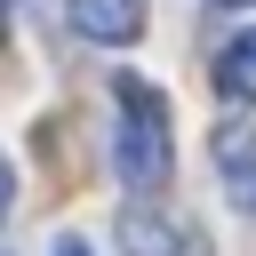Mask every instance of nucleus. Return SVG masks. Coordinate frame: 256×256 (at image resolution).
<instances>
[{
	"instance_id": "f257e3e1",
	"label": "nucleus",
	"mask_w": 256,
	"mask_h": 256,
	"mask_svg": "<svg viewBox=\"0 0 256 256\" xmlns=\"http://www.w3.org/2000/svg\"><path fill=\"white\" fill-rule=\"evenodd\" d=\"M112 104H120V128H112V168H120V184L144 192V200L168 192V176H176V136H168L160 88L136 80V72H120V80H112Z\"/></svg>"
},
{
	"instance_id": "f03ea898",
	"label": "nucleus",
	"mask_w": 256,
	"mask_h": 256,
	"mask_svg": "<svg viewBox=\"0 0 256 256\" xmlns=\"http://www.w3.org/2000/svg\"><path fill=\"white\" fill-rule=\"evenodd\" d=\"M112 240H120V256H208V232H200V224H184V216H168L160 200L120 208Z\"/></svg>"
},
{
	"instance_id": "7ed1b4c3",
	"label": "nucleus",
	"mask_w": 256,
	"mask_h": 256,
	"mask_svg": "<svg viewBox=\"0 0 256 256\" xmlns=\"http://www.w3.org/2000/svg\"><path fill=\"white\" fill-rule=\"evenodd\" d=\"M64 16H72V32L96 40V48H128V40L144 32V0H64Z\"/></svg>"
},
{
	"instance_id": "20e7f679",
	"label": "nucleus",
	"mask_w": 256,
	"mask_h": 256,
	"mask_svg": "<svg viewBox=\"0 0 256 256\" xmlns=\"http://www.w3.org/2000/svg\"><path fill=\"white\" fill-rule=\"evenodd\" d=\"M216 176H224V192L256 216V120H240V128H216Z\"/></svg>"
},
{
	"instance_id": "39448f33",
	"label": "nucleus",
	"mask_w": 256,
	"mask_h": 256,
	"mask_svg": "<svg viewBox=\"0 0 256 256\" xmlns=\"http://www.w3.org/2000/svg\"><path fill=\"white\" fill-rule=\"evenodd\" d=\"M216 96H232V104L256 96V32H232V40H224V56H216Z\"/></svg>"
},
{
	"instance_id": "423d86ee",
	"label": "nucleus",
	"mask_w": 256,
	"mask_h": 256,
	"mask_svg": "<svg viewBox=\"0 0 256 256\" xmlns=\"http://www.w3.org/2000/svg\"><path fill=\"white\" fill-rule=\"evenodd\" d=\"M48 256H96V248H88V240H56Z\"/></svg>"
},
{
	"instance_id": "0eeeda50",
	"label": "nucleus",
	"mask_w": 256,
	"mask_h": 256,
	"mask_svg": "<svg viewBox=\"0 0 256 256\" xmlns=\"http://www.w3.org/2000/svg\"><path fill=\"white\" fill-rule=\"evenodd\" d=\"M8 200H16V176H8V160H0V216H8Z\"/></svg>"
},
{
	"instance_id": "6e6552de",
	"label": "nucleus",
	"mask_w": 256,
	"mask_h": 256,
	"mask_svg": "<svg viewBox=\"0 0 256 256\" xmlns=\"http://www.w3.org/2000/svg\"><path fill=\"white\" fill-rule=\"evenodd\" d=\"M208 8H248V0H208Z\"/></svg>"
}]
</instances>
